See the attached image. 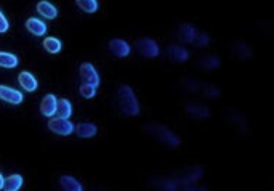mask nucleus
Here are the masks:
<instances>
[{
  "label": "nucleus",
  "mask_w": 274,
  "mask_h": 191,
  "mask_svg": "<svg viewBox=\"0 0 274 191\" xmlns=\"http://www.w3.org/2000/svg\"><path fill=\"white\" fill-rule=\"evenodd\" d=\"M109 50L113 51V55L119 58H125L130 55V45L125 42L124 39H113L109 42Z\"/></svg>",
  "instance_id": "obj_9"
},
{
  "label": "nucleus",
  "mask_w": 274,
  "mask_h": 191,
  "mask_svg": "<svg viewBox=\"0 0 274 191\" xmlns=\"http://www.w3.org/2000/svg\"><path fill=\"white\" fill-rule=\"evenodd\" d=\"M167 56L173 63H184L189 58V51L183 47H180V45H168Z\"/></svg>",
  "instance_id": "obj_8"
},
{
  "label": "nucleus",
  "mask_w": 274,
  "mask_h": 191,
  "mask_svg": "<svg viewBox=\"0 0 274 191\" xmlns=\"http://www.w3.org/2000/svg\"><path fill=\"white\" fill-rule=\"evenodd\" d=\"M56 113L60 118L64 119H69L72 116V105L71 101L66 100V98H63V100H58V106H56Z\"/></svg>",
  "instance_id": "obj_20"
},
{
  "label": "nucleus",
  "mask_w": 274,
  "mask_h": 191,
  "mask_svg": "<svg viewBox=\"0 0 274 191\" xmlns=\"http://www.w3.org/2000/svg\"><path fill=\"white\" fill-rule=\"evenodd\" d=\"M144 132L151 137L157 138L162 144H165L168 148H177L180 144V138L173 134L172 130H168L165 125L162 124H148L144 125Z\"/></svg>",
  "instance_id": "obj_2"
},
{
  "label": "nucleus",
  "mask_w": 274,
  "mask_h": 191,
  "mask_svg": "<svg viewBox=\"0 0 274 191\" xmlns=\"http://www.w3.org/2000/svg\"><path fill=\"white\" fill-rule=\"evenodd\" d=\"M8 20L5 18V15L2 13V10H0V34H3V32H7L8 31Z\"/></svg>",
  "instance_id": "obj_26"
},
{
  "label": "nucleus",
  "mask_w": 274,
  "mask_h": 191,
  "mask_svg": "<svg viewBox=\"0 0 274 191\" xmlns=\"http://www.w3.org/2000/svg\"><path fill=\"white\" fill-rule=\"evenodd\" d=\"M48 129L56 135L66 137V135H71L74 132V125L69 119H64V118H60V116H58V118H51L48 120Z\"/></svg>",
  "instance_id": "obj_4"
},
{
  "label": "nucleus",
  "mask_w": 274,
  "mask_h": 191,
  "mask_svg": "<svg viewBox=\"0 0 274 191\" xmlns=\"http://www.w3.org/2000/svg\"><path fill=\"white\" fill-rule=\"evenodd\" d=\"M75 3L85 13H95L98 10V0H75Z\"/></svg>",
  "instance_id": "obj_22"
},
{
  "label": "nucleus",
  "mask_w": 274,
  "mask_h": 191,
  "mask_svg": "<svg viewBox=\"0 0 274 191\" xmlns=\"http://www.w3.org/2000/svg\"><path fill=\"white\" fill-rule=\"evenodd\" d=\"M23 187V177L18 173H13L7 178H3V188L7 191H18Z\"/></svg>",
  "instance_id": "obj_17"
},
{
  "label": "nucleus",
  "mask_w": 274,
  "mask_h": 191,
  "mask_svg": "<svg viewBox=\"0 0 274 191\" xmlns=\"http://www.w3.org/2000/svg\"><path fill=\"white\" fill-rule=\"evenodd\" d=\"M135 48H137L138 53L141 56H144V58H156L160 53L159 45H157L153 39H148V37L138 39L135 42Z\"/></svg>",
  "instance_id": "obj_3"
},
{
  "label": "nucleus",
  "mask_w": 274,
  "mask_h": 191,
  "mask_svg": "<svg viewBox=\"0 0 274 191\" xmlns=\"http://www.w3.org/2000/svg\"><path fill=\"white\" fill-rule=\"evenodd\" d=\"M26 29L31 34H34V36H44V34L46 32V24L44 21H40L37 18H29L26 21Z\"/></svg>",
  "instance_id": "obj_12"
},
{
  "label": "nucleus",
  "mask_w": 274,
  "mask_h": 191,
  "mask_svg": "<svg viewBox=\"0 0 274 191\" xmlns=\"http://www.w3.org/2000/svg\"><path fill=\"white\" fill-rule=\"evenodd\" d=\"M44 48L48 51V53L56 55V53H60V51H61L63 44H61V40L56 39V37H46L44 40Z\"/></svg>",
  "instance_id": "obj_21"
},
{
  "label": "nucleus",
  "mask_w": 274,
  "mask_h": 191,
  "mask_svg": "<svg viewBox=\"0 0 274 191\" xmlns=\"http://www.w3.org/2000/svg\"><path fill=\"white\" fill-rule=\"evenodd\" d=\"M20 85H21L24 90H27V92H36L39 84H37V79L34 77L31 72L23 71V72L20 74Z\"/></svg>",
  "instance_id": "obj_14"
},
{
  "label": "nucleus",
  "mask_w": 274,
  "mask_h": 191,
  "mask_svg": "<svg viewBox=\"0 0 274 191\" xmlns=\"http://www.w3.org/2000/svg\"><path fill=\"white\" fill-rule=\"evenodd\" d=\"M194 34H196V29L189 23H184V24L178 27V39L184 44H191L192 39H194Z\"/></svg>",
  "instance_id": "obj_15"
},
{
  "label": "nucleus",
  "mask_w": 274,
  "mask_h": 191,
  "mask_svg": "<svg viewBox=\"0 0 274 191\" xmlns=\"http://www.w3.org/2000/svg\"><path fill=\"white\" fill-rule=\"evenodd\" d=\"M37 11L40 15L44 16V18H48V20H55L58 16V10L53 3L46 2V0H42V2L37 3Z\"/></svg>",
  "instance_id": "obj_11"
},
{
  "label": "nucleus",
  "mask_w": 274,
  "mask_h": 191,
  "mask_svg": "<svg viewBox=\"0 0 274 191\" xmlns=\"http://www.w3.org/2000/svg\"><path fill=\"white\" fill-rule=\"evenodd\" d=\"M18 56L13 53H8V51H0V68H16L18 66Z\"/></svg>",
  "instance_id": "obj_19"
},
{
  "label": "nucleus",
  "mask_w": 274,
  "mask_h": 191,
  "mask_svg": "<svg viewBox=\"0 0 274 191\" xmlns=\"http://www.w3.org/2000/svg\"><path fill=\"white\" fill-rule=\"evenodd\" d=\"M60 183H61L63 190H68V191H82L84 190V187L79 183V180H75V178L71 175H63L60 178Z\"/></svg>",
  "instance_id": "obj_18"
},
{
  "label": "nucleus",
  "mask_w": 274,
  "mask_h": 191,
  "mask_svg": "<svg viewBox=\"0 0 274 191\" xmlns=\"http://www.w3.org/2000/svg\"><path fill=\"white\" fill-rule=\"evenodd\" d=\"M79 72H80V77L84 80V84H90L95 87L100 85V74H98V71L91 63H82Z\"/></svg>",
  "instance_id": "obj_5"
},
{
  "label": "nucleus",
  "mask_w": 274,
  "mask_h": 191,
  "mask_svg": "<svg viewBox=\"0 0 274 191\" xmlns=\"http://www.w3.org/2000/svg\"><path fill=\"white\" fill-rule=\"evenodd\" d=\"M192 44H194L196 47L204 48V47H207V45L210 44V37H208L206 32H196L194 39H192Z\"/></svg>",
  "instance_id": "obj_23"
},
{
  "label": "nucleus",
  "mask_w": 274,
  "mask_h": 191,
  "mask_svg": "<svg viewBox=\"0 0 274 191\" xmlns=\"http://www.w3.org/2000/svg\"><path fill=\"white\" fill-rule=\"evenodd\" d=\"M117 98H119V106L120 111L125 116H138L139 113V103L135 95V92L132 90V87L128 85H120L117 90Z\"/></svg>",
  "instance_id": "obj_1"
},
{
  "label": "nucleus",
  "mask_w": 274,
  "mask_h": 191,
  "mask_svg": "<svg viewBox=\"0 0 274 191\" xmlns=\"http://www.w3.org/2000/svg\"><path fill=\"white\" fill-rule=\"evenodd\" d=\"M0 100L10 103V105H21L23 94L7 85H0Z\"/></svg>",
  "instance_id": "obj_6"
},
{
  "label": "nucleus",
  "mask_w": 274,
  "mask_h": 191,
  "mask_svg": "<svg viewBox=\"0 0 274 191\" xmlns=\"http://www.w3.org/2000/svg\"><path fill=\"white\" fill-rule=\"evenodd\" d=\"M80 95L90 100V98H93L96 95V87L90 85V84H82V85H80Z\"/></svg>",
  "instance_id": "obj_25"
},
{
  "label": "nucleus",
  "mask_w": 274,
  "mask_h": 191,
  "mask_svg": "<svg viewBox=\"0 0 274 191\" xmlns=\"http://www.w3.org/2000/svg\"><path fill=\"white\" fill-rule=\"evenodd\" d=\"M74 132L77 134L80 138H91L96 135V125L91 124V122H80L79 125L74 127Z\"/></svg>",
  "instance_id": "obj_10"
},
{
  "label": "nucleus",
  "mask_w": 274,
  "mask_h": 191,
  "mask_svg": "<svg viewBox=\"0 0 274 191\" xmlns=\"http://www.w3.org/2000/svg\"><path fill=\"white\" fill-rule=\"evenodd\" d=\"M56 106H58V98L53 94H48L44 96L42 103H40V113L45 118H51V116L56 114Z\"/></svg>",
  "instance_id": "obj_7"
},
{
  "label": "nucleus",
  "mask_w": 274,
  "mask_h": 191,
  "mask_svg": "<svg viewBox=\"0 0 274 191\" xmlns=\"http://www.w3.org/2000/svg\"><path fill=\"white\" fill-rule=\"evenodd\" d=\"M184 111L188 113L191 118H197V119H207L208 116H210V109L206 108V106L196 105V103L188 105V106L184 108Z\"/></svg>",
  "instance_id": "obj_13"
},
{
  "label": "nucleus",
  "mask_w": 274,
  "mask_h": 191,
  "mask_svg": "<svg viewBox=\"0 0 274 191\" xmlns=\"http://www.w3.org/2000/svg\"><path fill=\"white\" fill-rule=\"evenodd\" d=\"M197 65H199L202 69H207V71H212V69L220 68V58H217L215 55H206V56L199 58V61H197Z\"/></svg>",
  "instance_id": "obj_16"
},
{
  "label": "nucleus",
  "mask_w": 274,
  "mask_h": 191,
  "mask_svg": "<svg viewBox=\"0 0 274 191\" xmlns=\"http://www.w3.org/2000/svg\"><path fill=\"white\" fill-rule=\"evenodd\" d=\"M0 190H3V177H2V173H0Z\"/></svg>",
  "instance_id": "obj_27"
},
{
  "label": "nucleus",
  "mask_w": 274,
  "mask_h": 191,
  "mask_svg": "<svg viewBox=\"0 0 274 191\" xmlns=\"http://www.w3.org/2000/svg\"><path fill=\"white\" fill-rule=\"evenodd\" d=\"M234 51H236V55H237V56H241V58H249V56H252V50H250L249 45H247V44H244V42L236 44Z\"/></svg>",
  "instance_id": "obj_24"
}]
</instances>
